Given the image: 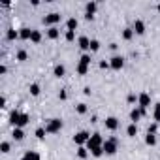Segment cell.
Instances as JSON below:
<instances>
[{"instance_id":"e575fe53","label":"cell","mask_w":160,"mask_h":160,"mask_svg":"<svg viewBox=\"0 0 160 160\" xmlns=\"http://www.w3.org/2000/svg\"><path fill=\"white\" fill-rule=\"evenodd\" d=\"M64 38H66L68 42H73V40H75V32H73V30H66V34H64Z\"/></svg>"},{"instance_id":"8992f818","label":"cell","mask_w":160,"mask_h":160,"mask_svg":"<svg viewBox=\"0 0 160 160\" xmlns=\"http://www.w3.org/2000/svg\"><path fill=\"white\" fill-rule=\"evenodd\" d=\"M104 152L109 154V156L117 152V139H115V138H109V139L104 141Z\"/></svg>"},{"instance_id":"8fae6325","label":"cell","mask_w":160,"mask_h":160,"mask_svg":"<svg viewBox=\"0 0 160 160\" xmlns=\"http://www.w3.org/2000/svg\"><path fill=\"white\" fill-rule=\"evenodd\" d=\"M132 30H134V34H145V23L141 21V19H136L134 21V25H132Z\"/></svg>"},{"instance_id":"9c48e42d","label":"cell","mask_w":160,"mask_h":160,"mask_svg":"<svg viewBox=\"0 0 160 160\" xmlns=\"http://www.w3.org/2000/svg\"><path fill=\"white\" fill-rule=\"evenodd\" d=\"M145 113H147V109H141V108H134V109L130 111V121L136 124V122H138V121H139V119L145 115Z\"/></svg>"},{"instance_id":"7402d4cb","label":"cell","mask_w":160,"mask_h":160,"mask_svg":"<svg viewBox=\"0 0 160 160\" xmlns=\"http://www.w3.org/2000/svg\"><path fill=\"white\" fill-rule=\"evenodd\" d=\"M30 42H32V43H40V42H42V32H40V30H32Z\"/></svg>"},{"instance_id":"5bb4252c","label":"cell","mask_w":160,"mask_h":160,"mask_svg":"<svg viewBox=\"0 0 160 160\" xmlns=\"http://www.w3.org/2000/svg\"><path fill=\"white\" fill-rule=\"evenodd\" d=\"M32 30H34V28H28V27H23V28H19V38H21V40H30V36H32Z\"/></svg>"},{"instance_id":"44dd1931","label":"cell","mask_w":160,"mask_h":160,"mask_svg":"<svg viewBox=\"0 0 160 160\" xmlns=\"http://www.w3.org/2000/svg\"><path fill=\"white\" fill-rule=\"evenodd\" d=\"M75 70H77V73H79V75H87V72H89V66L79 62V64L75 66Z\"/></svg>"},{"instance_id":"30bf717a","label":"cell","mask_w":160,"mask_h":160,"mask_svg":"<svg viewBox=\"0 0 160 160\" xmlns=\"http://www.w3.org/2000/svg\"><path fill=\"white\" fill-rule=\"evenodd\" d=\"M109 66H111L113 70H121V68L124 66V58H122L121 55H115V57H111V60H109Z\"/></svg>"},{"instance_id":"74e56055","label":"cell","mask_w":160,"mask_h":160,"mask_svg":"<svg viewBox=\"0 0 160 160\" xmlns=\"http://www.w3.org/2000/svg\"><path fill=\"white\" fill-rule=\"evenodd\" d=\"M66 98H68V92H66V91L62 89V91L58 92V100H66Z\"/></svg>"},{"instance_id":"6da1fadb","label":"cell","mask_w":160,"mask_h":160,"mask_svg":"<svg viewBox=\"0 0 160 160\" xmlns=\"http://www.w3.org/2000/svg\"><path fill=\"white\" fill-rule=\"evenodd\" d=\"M28 121H30V117L27 113H19L17 109L10 113V122L13 124V128H23V126L28 124Z\"/></svg>"},{"instance_id":"60d3db41","label":"cell","mask_w":160,"mask_h":160,"mask_svg":"<svg viewBox=\"0 0 160 160\" xmlns=\"http://www.w3.org/2000/svg\"><path fill=\"white\" fill-rule=\"evenodd\" d=\"M83 92H85V96H91V87H85Z\"/></svg>"},{"instance_id":"52a82bcc","label":"cell","mask_w":160,"mask_h":160,"mask_svg":"<svg viewBox=\"0 0 160 160\" xmlns=\"http://www.w3.org/2000/svg\"><path fill=\"white\" fill-rule=\"evenodd\" d=\"M96 8H98L96 2H87V4H85V19H87V21H92V19H94Z\"/></svg>"},{"instance_id":"f1b7e54d","label":"cell","mask_w":160,"mask_h":160,"mask_svg":"<svg viewBox=\"0 0 160 160\" xmlns=\"http://www.w3.org/2000/svg\"><path fill=\"white\" fill-rule=\"evenodd\" d=\"M28 91H30L32 96H38V94H40V85H38V83H32V85L28 87Z\"/></svg>"},{"instance_id":"5b68a950","label":"cell","mask_w":160,"mask_h":160,"mask_svg":"<svg viewBox=\"0 0 160 160\" xmlns=\"http://www.w3.org/2000/svg\"><path fill=\"white\" fill-rule=\"evenodd\" d=\"M57 23H60V13H57V12H51V13H47V15L43 17V25H47L49 28L55 27Z\"/></svg>"},{"instance_id":"ffe728a7","label":"cell","mask_w":160,"mask_h":160,"mask_svg":"<svg viewBox=\"0 0 160 160\" xmlns=\"http://www.w3.org/2000/svg\"><path fill=\"white\" fill-rule=\"evenodd\" d=\"M66 28L75 32V28H77V19H75V17H70V19L66 21Z\"/></svg>"},{"instance_id":"4dcf8cb0","label":"cell","mask_w":160,"mask_h":160,"mask_svg":"<svg viewBox=\"0 0 160 160\" xmlns=\"http://www.w3.org/2000/svg\"><path fill=\"white\" fill-rule=\"evenodd\" d=\"M91 154H92V156H96V158H100V156L104 154V147H96V149H91Z\"/></svg>"},{"instance_id":"1f68e13d","label":"cell","mask_w":160,"mask_h":160,"mask_svg":"<svg viewBox=\"0 0 160 160\" xmlns=\"http://www.w3.org/2000/svg\"><path fill=\"white\" fill-rule=\"evenodd\" d=\"M10 149H12L10 141H2V143H0V151H2L4 154H6V152H10Z\"/></svg>"},{"instance_id":"836d02e7","label":"cell","mask_w":160,"mask_h":160,"mask_svg":"<svg viewBox=\"0 0 160 160\" xmlns=\"http://www.w3.org/2000/svg\"><path fill=\"white\" fill-rule=\"evenodd\" d=\"M45 134H47V132H45V128H42V126H40V128H36V138H38V139H43V138H45Z\"/></svg>"},{"instance_id":"d4e9b609","label":"cell","mask_w":160,"mask_h":160,"mask_svg":"<svg viewBox=\"0 0 160 160\" xmlns=\"http://www.w3.org/2000/svg\"><path fill=\"white\" fill-rule=\"evenodd\" d=\"M145 143L151 145V147H154V145H156V136H154V134H147V136H145Z\"/></svg>"},{"instance_id":"cb8c5ba5","label":"cell","mask_w":160,"mask_h":160,"mask_svg":"<svg viewBox=\"0 0 160 160\" xmlns=\"http://www.w3.org/2000/svg\"><path fill=\"white\" fill-rule=\"evenodd\" d=\"M126 134L130 136V138H136V134H138V126L132 122V124H128V128H126Z\"/></svg>"},{"instance_id":"d6986e66","label":"cell","mask_w":160,"mask_h":160,"mask_svg":"<svg viewBox=\"0 0 160 160\" xmlns=\"http://www.w3.org/2000/svg\"><path fill=\"white\" fill-rule=\"evenodd\" d=\"M12 136H13V139H17V141H21V139H25V132H23V128H13V132H12Z\"/></svg>"},{"instance_id":"603a6c76","label":"cell","mask_w":160,"mask_h":160,"mask_svg":"<svg viewBox=\"0 0 160 160\" xmlns=\"http://www.w3.org/2000/svg\"><path fill=\"white\" fill-rule=\"evenodd\" d=\"M87 156H89V149H85V147H79V149H77V158L85 160Z\"/></svg>"},{"instance_id":"484cf974","label":"cell","mask_w":160,"mask_h":160,"mask_svg":"<svg viewBox=\"0 0 160 160\" xmlns=\"http://www.w3.org/2000/svg\"><path fill=\"white\" fill-rule=\"evenodd\" d=\"M132 38H134V30H132V28H124V30H122V40L128 42V40H132Z\"/></svg>"},{"instance_id":"7bdbcfd3","label":"cell","mask_w":160,"mask_h":160,"mask_svg":"<svg viewBox=\"0 0 160 160\" xmlns=\"http://www.w3.org/2000/svg\"><path fill=\"white\" fill-rule=\"evenodd\" d=\"M4 106H6V98L2 96V98H0V108H4Z\"/></svg>"},{"instance_id":"83f0119b","label":"cell","mask_w":160,"mask_h":160,"mask_svg":"<svg viewBox=\"0 0 160 160\" xmlns=\"http://www.w3.org/2000/svg\"><path fill=\"white\" fill-rule=\"evenodd\" d=\"M152 119H154V122H160V104L154 106V109H152Z\"/></svg>"},{"instance_id":"ac0fdd59","label":"cell","mask_w":160,"mask_h":160,"mask_svg":"<svg viewBox=\"0 0 160 160\" xmlns=\"http://www.w3.org/2000/svg\"><path fill=\"white\" fill-rule=\"evenodd\" d=\"M53 73H55V77H64V75H66V68H64L62 64H57L55 70H53Z\"/></svg>"},{"instance_id":"f546056e","label":"cell","mask_w":160,"mask_h":160,"mask_svg":"<svg viewBox=\"0 0 160 160\" xmlns=\"http://www.w3.org/2000/svg\"><path fill=\"white\" fill-rule=\"evenodd\" d=\"M75 111H77L79 115H85V113H87V104H77V106H75Z\"/></svg>"},{"instance_id":"7a4b0ae2","label":"cell","mask_w":160,"mask_h":160,"mask_svg":"<svg viewBox=\"0 0 160 160\" xmlns=\"http://www.w3.org/2000/svg\"><path fill=\"white\" fill-rule=\"evenodd\" d=\"M60 128H62V121L60 119H49L47 122H45V132L47 134H57V132H60Z\"/></svg>"},{"instance_id":"4316f807","label":"cell","mask_w":160,"mask_h":160,"mask_svg":"<svg viewBox=\"0 0 160 160\" xmlns=\"http://www.w3.org/2000/svg\"><path fill=\"white\" fill-rule=\"evenodd\" d=\"M27 58H28V53H27L25 49H19V51H17V60H19V62H25Z\"/></svg>"},{"instance_id":"3957f363","label":"cell","mask_w":160,"mask_h":160,"mask_svg":"<svg viewBox=\"0 0 160 160\" xmlns=\"http://www.w3.org/2000/svg\"><path fill=\"white\" fill-rule=\"evenodd\" d=\"M104 138H102V134L100 132H94V134H91V139H89V143H87V149L91 151V149H96V147H104Z\"/></svg>"},{"instance_id":"8d00e7d4","label":"cell","mask_w":160,"mask_h":160,"mask_svg":"<svg viewBox=\"0 0 160 160\" xmlns=\"http://www.w3.org/2000/svg\"><path fill=\"white\" fill-rule=\"evenodd\" d=\"M156 130H158V122H152V124L147 128V134H156Z\"/></svg>"},{"instance_id":"ab89813d","label":"cell","mask_w":160,"mask_h":160,"mask_svg":"<svg viewBox=\"0 0 160 160\" xmlns=\"http://www.w3.org/2000/svg\"><path fill=\"white\" fill-rule=\"evenodd\" d=\"M100 68H102V70H108V68H111V66H109V62L102 60V62H100Z\"/></svg>"},{"instance_id":"277c9868","label":"cell","mask_w":160,"mask_h":160,"mask_svg":"<svg viewBox=\"0 0 160 160\" xmlns=\"http://www.w3.org/2000/svg\"><path fill=\"white\" fill-rule=\"evenodd\" d=\"M89 139H91V134H89L87 130H81V132H75V136H73V143H75V145H79V147H83V145H87V143H89Z\"/></svg>"},{"instance_id":"d590c367","label":"cell","mask_w":160,"mask_h":160,"mask_svg":"<svg viewBox=\"0 0 160 160\" xmlns=\"http://www.w3.org/2000/svg\"><path fill=\"white\" fill-rule=\"evenodd\" d=\"M100 49V42L98 40H91V51H98Z\"/></svg>"},{"instance_id":"2e32d148","label":"cell","mask_w":160,"mask_h":160,"mask_svg":"<svg viewBox=\"0 0 160 160\" xmlns=\"http://www.w3.org/2000/svg\"><path fill=\"white\" fill-rule=\"evenodd\" d=\"M60 36V30L57 28V27H51V28H47V38H51V40H57Z\"/></svg>"},{"instance_id":"b9f144b4","label":"cell","mask_w":160,"mask_h":160,"mask_svg":"<svg viewBox=\"0 0 160 160\" xmlns=\"http://www.w3.org/2000/svg\"><path fill=\"white\" fill-rule=\"evenodd\" d=\"M6 72H8V68H6V66H4V64H2V66H0V73H2V75H4V73H6Z\"/></svg>"},{"instance_id":"9a60e30c","label":"cell","mask_w":160,"mask_h":160,"mask_svg":"<svg viewBox=\"0 0 160 160\" xmlns=\"http://www.w3.org/2000/svg\"><path fill=\"white\" fill-rule=\"evenodd\" d=\"M21 160H42V156H40V152H36V151H27Z\"/></svg>"},{"instance_id":"4fadbf2b","label":"cell","mask_w":160,"mask_h":160,"mask_svg":"<svg viewBox=\"0 0 160 160\" xmlns=\"http://www.w3.org/2000/svg\"><path fill=\"white\" fill-rule=\"evenodd\" d=\"M106 128L108 130H117L119 128V119L117 117H108L106 119Z\"/></svg>"},{"instance_id":"d6a6232c","label":"cell","mask_w":160,"mask_h":160,"mask_svg":"<svg viewBox=\"0 0 160 160\" xmlns=\"http://www.w3.org/2000/svg\"><path fill=\"white\" fill-rule=\"evenodd\" d=\"M79 62H81V64H87V66H89V64H91V55L83 53V55H81V58H79Z\"/></svg>"},{"instance_id":"e0dca14e","label":"cell","mask_w":160,"mask_h":160,"mask_svg":"<svg viewBox=\"0 0 160 160\" xmlns=\"http://www.w3.org/2000/svg\"><path fill=\"white\" fill-rule=\"evenodd\" d=\"M17 38H19V30H15V28H8V32H6V40L13 42V40H17Z\"/></svg>"},{"instance_id":"ee69618b","label":"cell","mask_w":160,"mask_h":160,"mask_svg":"<svg viewBox=\"0 0 160 160\" xmlns=\"http://www.w3.org/2000/svg\"><path fill=\"white\" fill-rule=\"evenodd\" d=\"M156 10H158V13H160V4H158V6H156Z\"/></svg>"},{"instance_id":"f35d334b","label":"cell","mask_w":160,"mask_h":160,"mask_svg":"<svg viewBox=\"0 0 160 160\" xmlns=\"http://www.w3.org/2000/svg\"><path fill=\"white\" fill-rule=\"evenodd\" d=\"M134 102H138V96L136 94H128V104H134Z\"/></svg>"},{"instance_id":"7c38bea8","label":"cell","mask_w":160,"mask_h":160,"mask_svg":"<svg viewBox=\"0 0 160 160\" xmlns=\"http://www.w3.org/2000/svg\"><path fill=\"white\" fill-rule=\"evenodd\" d=\"M77 45H79V49H83V51H89L91 49V40L87 38V36H81L77 40Z\"/></svg>"},{"instance_id":"ba28073f","label":"cell","mask_w":160,"mask_h":160,"mask_svg":"<svg viewBox=\"0 0 160 160\" xmlns=\"http://www.w3.org/2000/svg\"><path fill=\"white\" fill-rule=\"evenodd\" d=\"M151 106V96L147 94V92H141L139 96H138V108H141V109H147Z\"/></svg>"}]
</instances>
